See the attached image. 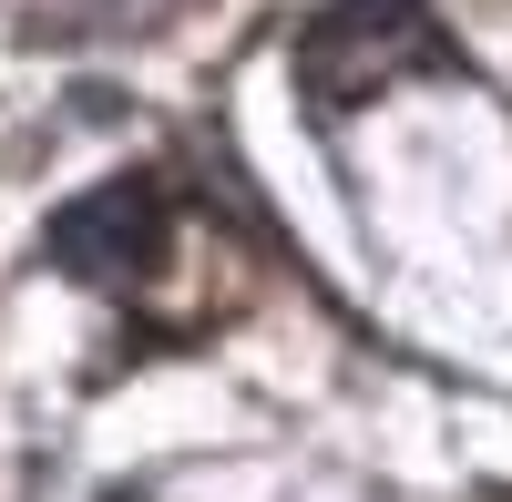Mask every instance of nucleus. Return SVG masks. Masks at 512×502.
<instances>
[{"mask_svg":"<svg viewBox=\"0 0 512 502\" xmlns=\"http://www.w3.org/2000/svg\"><path fill=\"white\" fill-rule=\"evenodd\" d=\"M431 62H441V31L420 0H338V11H318L297 31V93L328 113L390 93L400 72H431Z\"/></svg>","mask_w":512,"mask_h":502,"instance_id":"1","label":"nucleus"},{"mask_svg":"<svg viewBox=\"0 0 512 502\" xmlns=\"http://www.w3.org/2000/svg\"><path fill=\"white\" fill-rule=\"evenodd\" d=\"M144 236H154V195H144V185H103V195H82V205L52 216V257H62L72 277H113Z\"/></svg>","mask_w":512,"mask_h":502,"instance_id":"2","label":"nucleus"}]
</instances>
